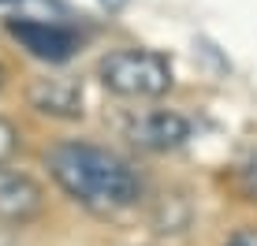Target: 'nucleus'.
Listing matches in <instances>:
<instances>
[{
	"instance_id": "obj_1",
	"label": "nucleus",
	"mask_w": 257,
	"mask_h": 246,
	"mask_svg": "<svg viewBox=\"0 0 257 246\" xmlns=\"http://www.w3.org/2000/svg\"><path fill=\"white\" fill-rule=\"evenodd\" d=\"M49 175L71 201L97 216H112L138 205L142 179L119 153L93 142H60L45 157Z\"/></svg>"
},
{
	"instance_id": "obj_2",
	"label": "nucleus",
	"mask_w": 257,
	"mask_h": 246,
	"mask_svg": "<svg viewBox=\"0 0 257 246\" xmlns=\"http://www.w3.org/2000/svg\"><path fill=\"white\" fill-rule=\"evenodd\" d=\"M104 90L116 97H164L172 90V64L153 49H119L97 64Z\"/></svg>"
},
{
	"instance_id": "obj_3",
	"label": "nucleus",
	"mask_w": 257,
	"mask_h": 246,
	"mask_svg": "<svg viewBox=\"0 0 257 246\" xmlns=\"http://www.w3.org/2000/svg\"><path fill=\"white\" fill-rule=\"evenodd\" d=\"M190 119L172 108H149L127 119V138L146 153H172L190 142Z\"/></svg>"
},
{
	"instance_id": "obj_4",
	"label": "nucleus",
	"mask_w": 257,
	"mask_h": 246,
	"mask_svg": "<svg viewBox=\"0 0 257 246\" xmlns=\"http://www.w3.org/2000/svg\"><path fill=\"white\" fill-rule=\"evenodd\" d=\"M45 209V190L34 175L0 164V224H30Z\"/></svg>"
},
{
	"instance_id": "obj_5",
	"label": "nucleus",
	"mask_w": 257,
	"mask_h": 246,
	"mask_svg": "<svg viewBox=\"0 0 257 246\" xmlns=\"http://www.w3.org/2000/svg\"><path fill=\"white\" fill-rule=\"evenodd\" d=\"M12 34L23 41V49L38 60H49V64H64L67 56H75L78 38L75 30L60 23H41V19H12Z\"/></svg>"
},
{
	"instance_id": "obj_6",
	"label": "nucleus",
	"mask_w": 257,
	"mask_h": 246,
	"mask_svg": "<svg viewBox=\"0 0 257 246\" xmlns=\"http://www.w3.org/2000/svg\"><path fill=\"white\" fill-rule=\"evenodd\" d=\"M26 97L41 116H52V119L82 116V82L78 78H38Z\"/></svg>"
},
{
	"instance_id": "obj_7",
	"label": "nucleus",
	"mask_w": 257,
	"mask_h": 246,
	"mask_svg": "<svg viewBox=\"0 0 257 246\" xmlns=\"http://www.w3.org/2000/svg\"><path fill=\"white\" fill-rule=\"evenodd\" d=\"M15 153H19V127L0 116V164H8Z\"/></svg>"
},
{
	"instance_id": "obj_8",
	"label": "nucleus",
	"mask_w": 257,
	"mask_h": 246,
	"mask_svg": "<svg viewBox=\"0 0 257 246\" xmlns=\"http://www.w3.org/2000/svg\"><path fill=\"white\" fill-rule=\"evenodd\" d=\"M238 187H242V194L250 201H257V153L238 168Z\"/></svg>"
},
{
	"instance_id": "obj_9",
	"label": "nucleus",
	"mask_w": 257,
	"mask_h": 246,
	"mask_svg": "<svg viewBox=\"0 0 257 246\" xmlns=\"http://www.w3.org/2000/svg\"><path fill=\"white\" fill-rule=\"evenodd\" d=\"M224 246H257V227H242V231H235Z\"/></svg>"
},
{
	"instance_id": "obj_10",
	"label": "nucleus",
	"mask_w": 257,
	"mask_h": 246,
	"mask_svg": "<svg viewBox=\"0 0 257 246\" xmlns=\"http://www.w3.org/2000/svg\"><path fill=\"white\" fill-rule=\"evenodd\" d=\"M101 4H104V8H108V12H119V8H123V4H127V0H101Z\"/></svg>"
},
{
	"instance_id": "obj_11",
	"label": "nucleus",
	"mask_w": 257,
	"mask_h": 246,
	"mask_svg": "<svg viewBox=\"0 0 257 246\" xmlns=\"http://www.w3.org/2000/svg\"><path fill=\"white\" fill-rule=\"evenodd\" d=\"M0 86H4V67H0Z\"/></svg>"
}]
</instances>
